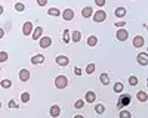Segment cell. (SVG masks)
<instances>
[{
  "label": "cell",
  "mask_w": 148,
  "mask_h": 118,
  "mask_svg": "<svg viewBox=\"0 0 148 118\" xmlns=\"http://www.w3.org/2000/svg\"><path fill=\"white\" fill-rule=\"evenodd\" d=\"M68 77H65V75H58L56 78H55V87L56 89H65V87H68Z\"/></svg>",
  "instance_id": "cell-1"
},
{
  "label": "cell",
  "mask_w": 148,
  "mask_h": 118,
  "mask_svg": "<svg viewBox=\"0 0 148 118\" xmlns=\"http://www.w3.org/2000/svg\"><path fill=\"white\" fill-rule=\"evenodd\" d=\"M39 46L42 47V49H47V47L52 46V39L49 37V35H42V37L39 39Z\"/></svg>",
  "instance_id": "cell-2"
},
{
  "label": "cell",
  "mask_w": 148,
  "mask_h": 118,
  "mask_svg": "<svg viewBox=\"0 0 148 118\" xmlns=\"http://www.w3.org/2000/svg\"><path fill=\"white\" fill-rule=\"evenodd\" d=\"M116 39L119 41H126L129 39V31L126 28H119V31L116 33Z\"/></svg>",
  "instance_id": "cell-3"
},
{
  "label": "cell",
  "mask_w": 148,
  "mask_h": 118,
  "mask_svg": "<svg viewBox=\"0 0 148 118\" xmlns=\"http://www.w3.org/2000/svg\"><path fill=\"white\" fill-rule=\"evenodd\" d=\"M130 96L129 94H120V99H119V102H117V108L119 109H121L123 106H127L129 103H130Z\"/></svg>",
  "instance_id": "cell-4"
},
{
  "label": "cell",
  "mask_w": 148,
  "mask_h": 118,
  "mask_svg": "<svg viewBox=\"0 0 148 118\" xmlns=\"http://www.w3.org/2000/svg\"><path fill=\"white\" fill-rule=\"evenodd\" d=\"M92 18H93L95 22H104L107 19V14H105L104 10H96V12H93Z\"/></svg>",
  "instance_id": "cell-5"
},
{
  "label": "cell",
  "mask_w": 148,
  "mask_h": 118,
  "mask_svg": "<svg viewBox=\"0 0 148 118\" xmlns=\"http://www.w3.org/2000/svg\"><path fill=\"white\" fill-rule=\"evenodd\" d=\"M136 61H138V64H139V65L147 66V65H148V53H147V52L138 53V56H136Z\"/></svg>",
  "instance_id": "cell-6"
},
{
  "label": "cell",
  "mask_w": 148,
  "mask_h": 118,
  "mask_svg": "<svg viewBox=\"0 0 148 118\" xmlns=\"http://www.w3.org/2000/svg\"><path fill=\"white\" fill-rule=\"evenodd\" d=\"M55 62H56L59 66H67V65L70 64V59H68V56L59 55V56H56V58H55Z\"/></svg>",
  "instance_id": "cell-7"
},
{
  "label": "cell",
  "mask_w": 148,
  "mask_h": 118,
  "mask_svg": "<svg viewBox=\"0 0 148 118\" xmlns=\"http://www.w3.org/2000/svg\"><path fill=\"white\" fill-rule=\"evenodd\" d=\"M31 33H33V22L31 21L24 22V25H22V34L24 35H31Z\"/></svg>",
  "instance_id": "cell-8"
},
{
  "label": "cell",
  "mask_w": 148,
  "mask_h": 118,
  "mask_svg": "<svg viewBox=\"0 0 148 118\" xmlns=\"http://www.w3.org/2000/svg\"><path fill=\"white\" fill-rule=\"evenodd\" d=\"M61 16H62L64 21H73L74 19V12H73V9L67 7L64 12H61Z\"/></svg>",
  "instance_id": "cell-9"
},
{
  "label": "cell",
  "mask_w": 148,
  "mask_h": 118,
  "mask_svg": "<svg viewBox=\"0 0 148 118\" xmlns=\"http://www.w3.org/2000/svg\"><path fill=\"white\" fill-rule=\"evenodd\" d=\"M133 47H138V49H139V47H142L144 46V43H145V40H144V37H142V35H135V39H133Z\"/></svg>",
  "instance_id": "cell-10"
},
{
  "label": "cell",
  "mask_w": 148,
  "mask_h": 118,
  "mask_svg": "<svg viewBox=\"0 0 148 118\" xmlns=\"http://www.w3.org/2000/svg\"><path fill=\"white\" fill-rule=\"evenodd\" d=\"M93 12H95V10H93L90 6H86V7H83V10H82V16L86 18V19H88V18H92Z\"/></svg>",
  "instance_id": "cell-11"
},
{
  "label": "cell",
  "mask_w": 148,
  "mask_h": 118,
  "mask_svg": "<svg viewBox=\"0 0 148 118\" xmlns=\"http://www.w3.org/2000/svg\"><path fill=\"white\" fill-rule=\"evenodd\" d=\"M33 35H31V37H33V40H39L40 37H42V35H43V28L42 27H36L34 30H33V33H31Z\"/></svg>",
  "instance_id": "cell-12"
},
{
  "label": "cell",
  "mask_w": 148,
  "mask_h": 118,
  "mask_svg": "<svg viewBox=\"0 0 148 118\" xmlns=\"http://www.w3.org/2000/svg\"><path fill=\"white\" fill-rule=\"evenodd\" d=\"M18 77H19V80H21V81H28V80H30V71H28V69H25V68L21 69Z\"/></svg>",
  "instance_id": "cell-13"
},
{
  "label": "cell",
  "mask_w": 148,
  "mask_h": 118,
  "mask_svg": "<svg viewBox=\"0 0 148 118\" xmlns=\"http://www.w3.org/2000/svg\"><path fill=\"white\" fill-rule=\"evenodd\" d=\"M49 114H51V117H53V118L59 117V114H61V106H58V105H52V106H51V111H49Z\"/></svg>",
  "instance_id": "cell-14"
},
{
  "label": "cell",
  "mask_w": 148,
  "mask_h": 118,
  "mask_svg": "<svg viewBox=\"0 0 148 118\" xmlns=\"http://www.w3.org/2000/svg\"><path fill=\"white\" fill-rule=\"evenodd\" d=\"M84 100L88 102V103H93V102L96 100V93H95V92H92V90H89L88 93H86Z\"/></svg>",
  "instance_id": "cell-15"
},
{
  "label": "cell",
  "mask_w": 148,
  "mask_h": 118,
  "mask_svg": "<svg viewBox=\"0 0 148 118\" xmlns=\"http://www.w3.org/2000/svg\"><path fill=\"white\" fill-rule=\"evenodd\" d=\"M45 62V56L43 55H34L31 58V64L33 65H39V64H43Z\"/></svg>",
  "instance_id": "cell-16"
},
{
  "label": "cell",
  "mask_w": 148,
  "mask_h": 118,
  "mask_svg": "<svg viewBox=\"0 0 148 118\" xmlns=\"http://www.w3.org/2000/svg\"><path fill=\"white\" fill-rule=\"evenodd\" d=\"M126 7H116V10H114V16L116 18H123L126 15Z\"/></svg>",
  "instance_id": "cell-17"
},
{
  "label": "cell",
  "mask_w": 148,
  "mask_h": 118,
  "mask_svg": "<svg viewBox=\"0 0 148 118\" xmlns=\"http://www.w3.org/2000/svg\"><path fill=\"white\" fill-rule=\"evenodd\" d=\"M82 40V33L80 31H73L71 33V41L73 43H79Z\"/></svg>",
  "instance_id": "cell-18"
},
{
  "label": "cell",
  "mask_w": 148,
  "mask_h": 118,
  "mask_svg": "<svg viewBox=\"0 0 148 118\" xmlns=\"http://www.w3.org/2000/svg\"><path fill=\"white\" fill-rule=\"evenodd\" d=\"M136 98H138L139 102H147V100H148V94H147V92L141 90V92L136 93Z\"/></svg>",
  "instance_id": "cell-19"
},
{
  "label": "cell",
  "mask_w": 148,
  "mask_h": 118,
  "mask_svg": "<svg viewBox=\"0 0 148 118\" xmlns=\"http://www.w3.org/2000/svg\"><path fill=\"white\" fill-rule=\"evenodd\" d=\"M62 41H64L65 44H68V43L71 41V33H70L68 30H64V31H62Z\"/></svg>",
  "instance_id": "cell-20"
},
{
  "label": "cell",
  "mask_w": 148,
  "mask_h": 118,
  "mask_svg": "<svg viewBox=\"0 0 148 118\" xmlns=\"http://www.w3.org/2000/svg\"><path fill=\"white\" fill-rule=\"evenodd\" d=\"M98 44V37L96 35H89L88 37V46L89 47H95Z\"/></svg>",
  "instance_id": "cell-21"
},
{
  "label": "cell",
  "mask_w": 148,
  "mask_h": 118,
  "mask_svg": "<svg viewBox=\"0 0 148 118\" xmlns=\"http://www.w3.org/2000/svg\"><path fill=\"white\" fill-rule=\"evenodd\" d=\"M99 81L102 83L104 86H108V84H110V75L105 74V73H102V74L99 75Z\"/></svg>",
  "instance_id": "cell-22"
},
{
  "label": "cell",
  "mask_w": 148,
  "mask_h": 118,
  "mask_svg": "<svg viewBox=\"0 0 148 118\" xmlns=\"http://www.w3.org/2000/svg\"><path fill=\"white\" fill-rule=\"evenodd\" d=\"M47 15H51V16H59L61 15V10L58 7H51L47 10Z\"/></svg>",
  "instance_id": "cell-23"
},
{
  "label": "cell",
  "mask_w": 148,
  "mask_h": 118,
  "mask_svg": "<svg viewBox=\"0 0 148 118\" xmlns=\"http://www.w3.org/2000/svg\"><path fill=\"white\" fill-rule=\"evenodd\" d=\"M0 86H2L3 89H10V87H12V81H10L9 78H5V80L0 81Z\"/></svg>",
  "instance_id": "cell-24"
},
{
  "label": "cell",
  "mask_w": 148,
  "mask_h": 118,
  "mask_svg": "<svg viewBox=\"0 0 148 118\" xmlns=\"http://www.w3.org/2000/svg\"><path fill=\"white\" fill-rule=\"evenodd\" d=\"M21 102H22V103H28V102H30V93H28V92H24V93L21 94Z\"/></svg>",
  "instance_id": "cell-25"
},
{
  "label": "cell",
  "mask_w": 148,
  "mask_h": 118,
  "mask_svg": "<svg viewBox=\"0 0 148 118\" xmlns=\"http://www.w3.org/2000/svg\"><path fill=\"white\" fill-rule=\"evenodd\" d=\"M95 112H96V114H104V112H105V106H104L102 103L95 105Z\"/></svg>",
  "instance_id": "cell-26"
},
{
  "label": "cell",
  "mask_w": 148,
  "mask_h": 118,
  "mask_svg": "<svg viewBox=\"0 0 148 118\" xmlns=\"http://www.w3.org/2000/svg\"><path fill=\"white\" fill-rule=\"evenodd\" d=\"M123 83H116L114 84V87H113V90H114V93H121L123 92Z\"/></svg>",
  "instance_id": "cell-27"
},
{
  "label": "cell",
  "mask_w": 148,
  "mask_h": 118,
  "mask_svg": "<svg viewBox=\"0 0 148 118\" xmlns=\"http://www.w3.org/2000/svg\"><path fill=\"white\" fill-rule=\"evenodd\" d=\"M120 118H132V114L129 112V111H126V109H120Z\"/></svg>",
  "instance_id": "cell-28"
},
{
  "label": "cell",
  "mask_w": 148,
  "mask_h": 118,
  "mask_svg": "<svg viewBox=\"0 0 148 118\" xmlns=\"http://www.w3.org/2000/svg\"><path fill=\"white\" fill-rule=\"evenodd\" d=\"M84 106V100H82V99H77L76 102H74V108L76 109H82Z\"/></svg>",
  "instance_id": "cell-29"
},
{
  "label": "cell",
  "mask_w": 148,
  "mask_h": 118,
  "mask_svg": "<svg viewBox=\"0 0 148 118\" xmlns=\"http://www.w3.org/2000/svg\"><path fill=\"white\" fill-rule=\"evenodd\" d=\"M15 10H16V12H24V10H25V6H24V3L16 2V3H15Z\"/></svg>",
  "instance_id": "cell-30"
},
{
  "label": "cell",
  "mask_w": 148,
  "mask_h": 118,
  "mask_svg": "<svg viewBox=\"0 0 148 118\" xmlns=\"http://www.w3.org/2000/svg\"><path fill=\"white\" fill-rule=\"evenodd\" d=\"M127 83H129L130 86H136V84H138V77L130 75V77H129V80H127Z\"/></svg>",
  "instance_id": "cell-31"
},
{
  "label": "cell",
  "mask_w": 148,
  "mask_h": 118,
  "mask_svg": "<svg viewBox=\"0 0 148 118\" xmlns=\"http://www.w3.org/2000/svg\"><path fill=\"white\" fill-rule=\"evenodd\" d=\"M86 73H88L89 75H92L95 73V64H89L88 66H86Z\"/></svg>",
  "instance_id": "cell-32"
},
{
  "label": "cell",
  "mask_w": 148,
  "mask_h": 118,
  "mask_svg": "<svg viewBox=\"0 0 148 118\" xmlns=\"http://www.w3.org/2000/svg\"><path fill=\"white\" fill-rule=\"evenodd\" d=\"M9 59V55H8V52H0V62H6Z\"/></svg>",
  "instance_id": "cell-33"
},
{
  "label": "cell",
  "mask_w": 148,
  "mask_h": 118,
  "mask_svg": "<svg viewBox=\"0 0 148 118\" xmlns=\"http://www.w3.org/2000/svg\"><path fill=\"white\" fill-rule=\"evenodd\" d=\"M8 106H10V108H15V109L19 108V105H18L15 100H9V102H8Z\"/></svg>",
  "instance_id": "cell-34"
},
{
  "label": "cell",
  "mask_w": 148,
  "mask_h": 118,
  "mask_svg": "<svg viewBox=\"0 0 148 118\" xmlns=\"http://www.w3.org/2000/svg\"><path fill=\"white\" fill-rule=\"evenodd\" d=\"M37 5H39L40 7H45L47 5V0H37Z\"/></svg>",
  "instance_id": "cell-35"
},
{
  "label": "cell",
  "mask_w": 148,
  "mask_h": 118,
  "mask_svg": "<svg viewBox=\"0 0 148 118\" xmlns=\"http://www.w3.org/2000/svg\"><path fill=\"white\" fill-rule=\"evenodd\" d=\"M105 2L107 0H95V3L99 6V7H102V6H105Z\"/></svg>",
  "instance_id": "cell-36"
},
{
  "label": "cell",
  "mask_w": 148,
  "mask_h": 118,
  "mask_svg": "<svg viewBox=\"0 0 148 118\" xmlns=\"http://www.w3.org/2000/svg\"><path fill=\"white\" fill-rule=\"evenodd\" d=\"M82 73H83L82 68H79V66H74V74H76V75H82Z\"/></svg>",
  "instance_id": "cell-37"
},
{
  "label": "cell",
  "mask_w": 148,
  "mask_h": 118,
  "mask_svg": "<svg viewBox=\"0 0 148 118\" xmlns=\"http://www.w3.org/2000/svg\"><path fill=\"white\" fill-rule=\"evenodd\" d=\"M114 25H116L117 28H123V27H125V25H126V22H123V21H120V22H116V24H114Z\"/></svg>",
  "instance_id": "cell-38"
},
{
  "label": "cell",
  "mask_w": 148,
  "mask_h": 118,
  "mask_svg": "<svg viewBox=\"0 0 148 118\" xmlns=\"http://www.w3.org/2000/svg\"><path fill=\"white\" fill-rule=\"evenodd\" d=\"M3 35H5V30H3V28H0V40L3 39Z\"/></svg>",
  "instance_id": "cell-39"
},
{
  "label": "cell",
  "mask_w": 148,
  "mask_h": 118,
  "mask_svg": "<svg viewBox=\"0 0 148 118\" xmlns=\"http://www.w3.org/2000/svg\"><path fill=\"white\" fill-rule=\"evenodd\" d=\"M2 15H3V6L0 5V16H2Z\"/></svg>",
  "instance_id": "cell-40"
},
{
  "label": "cell",
  "mask_w": 148,
  "mask_h": 118,
  "mask_svg": "<svg viewBox=\"0 0 148 118\" xmlns=\"http://www.w3.org/2000/svg\"><path fill=\"white\" fill-rule=\"evenodd\" d=\"M73 118H84V117H83V115H74Z\"/></svg>",
  "instance_id": "cell-41"
},
{
  "label": "cell",
  "mask_w": 148,
  "mask_h": 118,
  "mask_svg": "<svg viewBox=\"0 0 148 118\" xmlns=\"http://www.w3.org/2000/svg\"><path fill=\"white\" fill-rule=\"evenodd\" d=\"M0 109H2V100H0Z\"/></svg>",
  "instance_id": "cell-42"
},
{
  "label": "cell",
  "mask_w": 148,
  "mask_h": 118,
  "mask_svg": "<svg viewBox=\"0 0 148 118\" xmlns=\"http://www.w3.org/2000/svg\"><path fill=\"white\" fill-rule=\"evenodd\" d=\"M0 71H2V69H0Z\"/></svg>",
  "instance_id": "cell-43"
}]
</instances>
